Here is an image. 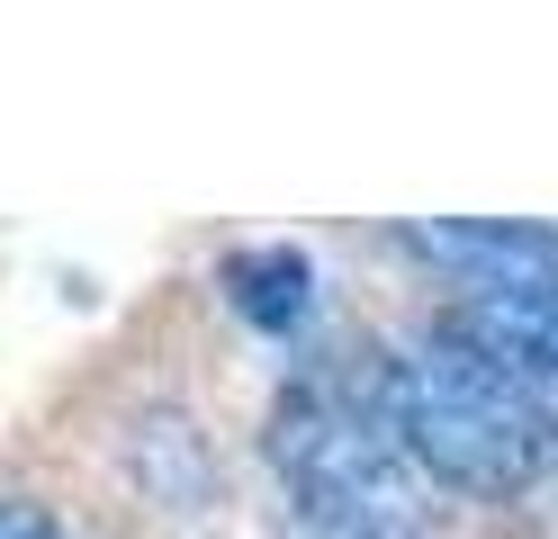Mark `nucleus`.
I'll return each instance as SVG.
<instances>
[{"instance_id":"nucleus-1","label":"nucleus","mask_w":558,"mask_h":539,"mask_svg":"<svg viewBox=\"0 0 558 539\" xmlns=\"http://www.w3.org/2000/svg\"><path fill=\"white\" fill-rule=\"evenodd\" d=\"M378 369H388L397 441L433 486L469 494V503H513L549 467L558 441H549V414H541L532 378L513 359H496L477 333H460L450 315L388 342Z\"/></svg>"},{"instance_id":"nucleus-3","label":"nucleus","mask_w":558,"mask_h":539,"mask_svg":"<svg viewBox=\"0 0 558 539\" xmlns=\"http://www.w3.org/2000/svg\"><path fill=\"white\" fill-rule=\"evenodd\" d=\"M388 243L450 287V306L558 279V225H532V216H433V225H397Z\"/></svg>"},{"instance_id":"nucleus-7","label":"nucleus","mask_w":558,"mask_h":539,"mask_svg":"<svg viewBox=\"0 0 558 539\" xmlns=\"http://www.w3.org/2000/svg\"><path fill=\"white\" fill-rule=\"evenodd\" d=\"M541 414H549V441H558V378L541 387Z\"/></svg>"},{"instance_id":"nucleus-5","label":"nucleus","mask_w":558,"mask_h":539,"mask_svg":"<svg viewBox=\"0 0 558 539\" xmlns=\"http://www.w3.org/2000/svg\"><path fill=\"white\" fill-rule=\"evenodd\" d=\"M0 539H73V530H63L37 494H19V503H10V522H0Z\"/></svg>"},{"instance_id":"nucleus-2","label":"nucleus","mask_w":558,"mask_h":539,"mask_svg":"<svg viewBox=\"0 0 558 539\" xmlns=\"http://www.w3.org/2000/svg\"><path fill=\"white\" fill-rule=\"evenodd\" d=\"M262 450L289 486L298 522L333 539V530H369V522H405L397 486H405V441L388 414V369L361 359H306V369L270 395Z\"/></svg>"},{"instance_id":"nucleus-4","label":"nucleus","mask_w":558,"mask_h":539,"mask_svg":"<svg viewBox=\"0 0 558 539\" xmlns=\"http://www.w3.org/2000/svg\"><path fill=\"white\" fill-rule=\"evenodd\" d=\"M217 287H226V306L253 323V333H270V342H298L306 323H316V306H325V279H316V261H306L298 243H243V252H226Z\"/></svg>"},{"instance_id":"nucleus-6","label":"nucleus","mask_w":558,"mask_h":539,"mask_svg":"<svg viewBox=\"0 0 558 539\" xmlns=\"http://www.w3.org/2000/svg\"><path fill=\"white\" fill-rule=\"evenodd\" d=\"M333 539H414L405 522H369V530H333Z\"/></svg>"}]
</instances>
